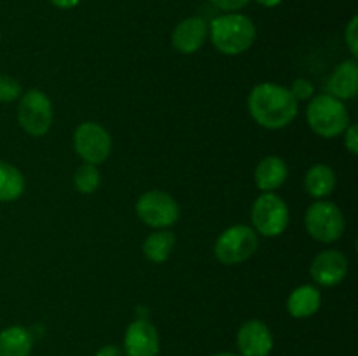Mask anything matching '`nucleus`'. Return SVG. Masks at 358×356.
<instances>
[{
    "mask_svg": "<svg viewBox=\"0 0 358 356\" xmlns=\"http://www.w3.org/2000/svg\"><path fill=\"white\" fill-rule=\"evenodd\" d=\"M313 281L320 286L339 285L348 274V258L339 250H324L313 258L310 267Z\"/></svg>",
    "mask_w": 358,
    "mask_h": 356,
    "instance_id": "9d476101",
    "label": "nucleus"
},
{
    "mask_svg": "<svg viewBox=\"0 0 358 356\" xmlns=\"http://www.w3.org/2000/svg\"><path fill=\"white\" fill-rule=\"evenodd\" d=\"M259 248V236L252 227L238 223L224 230L215 241L213 253L224 265H238L247 262Z\"/></svg>",
    "mask_w": 358,
    "mask_h": 356,
    "instance_id": "20e7f679",
    "label": "nucleus"
},
{
    "mask_svg": "<svg viewBox=\"0 0 358 356\" xmlns=\"http://www.w3.org/2000/svg\"><path fill=\"white\" fill-rule=\"evenodd\" d=\"M101 181V175L98 171V168L94 164L84 163L83 166H79L73 173V187L80 192V194H93L98 191Z\"/></svg>",
    "mask_w": 358,
    "mask_h": 356,
    "instance_id": "412c9836",
    "label": "nucleus"
},
{
    "mask_svg": "<svg viewBox=\"0 0 358 356\" xmlns=\"http://www.w3.org/2000/svg\"><path fill=\"white\" fill-rule=\"evenodd\" d=\"M213 7L224 10V13H236L250 3V0H210Z\"/></svg>",
    "mask_w": 358,
    "mask_h": 356,
    "instance_id": "393cba45",
    "label": "nucleus"
},
{
    "mask_svg": "<svg viewBox=\"0 0 358 356\" xmlns=\"http://www.w3.org/2000/svg\"><path fill=\"white\" fill-rule=\"evenodd\" d=\"M175 248V236L171 230L157 229L152 234L145 237L143 241L142 251L145 255L147 260L154 262V264H163L170 258Z\"/></svg>",
    "mask_w": 358,
    "mask_h": 356,
    "instance_id": "6ab92c4d",
    "label": "nucleus"
},
{
    "mask_svg": "<svg viewBox=\"0 0 358 356\" xmlns=\"http://www.w3.org/2000/svg\"><path fill=\"white\" fill-rule=\"evenodd\" d=\"M135 209L138 218L152 229H166L180 218L178 202L163 191L143 192L136 201Z\"/></svg>",
    "mask_w": 358,
    "mask_h": 356,
    "instance_id": "6e6552de",
    "label": "nucleus"
},
{
    "mask_svg": "<svg viewBox=\"0 0 358 356\" xmlns=\"http://www.w3.org/2000/svg\"><path fill=\"white\" fill-rule=\"evenodd\" d=\"M247 105L252 119L261 128L271 131L287 128L299 112V103L290 94L289 87L275 82L257 84L248 94Z\"/></svg>",
    "mask_w": 358,
    "mask_h": 356,
    "instance_id": "f257e3e1",
    "label": "nucleus"
},
{
    "mask_svg": "<svg viewBox=\"0 0 358 356\" xmlns=\"http://www.w3.org/2000/svg\"><path fill=\"white\" fill-rule=\"evenodd\" d=\"M73 149L87 164H101L112 152V138L107 129L93 121L79 124L73 131Z\"/></svg>",
    "mask_w": 358,
    "mask_h": 356,
    "instance_id": "1a4fd4ad",
    "label": "nucleus"
},
{
    "mask_svg": "<svg viewBox=\"0 0 358 356\" xmlns=\"http://www.w3.org/2000/svg\"><path fill=\"white\" fill-rule=\"evenodd\" d=\"M213 356H240V355H234V353H219V355H213Z\"/></svg>",
    "mask_w": 358,
    "mask_h": 356,
    "instance_id": "c756f323",
    "label": "nucleus"
},
{
    "mask_svg": "<svg viewBox=\"0 0 358 356\" xmlns=\"http://www.w3.org/2000/svg\"><path fill=\"white\" fill-rule=\"evenodd\" d=\"M159 334L147 320H135L128 325L124 334V356H157Z\"/></svg>",
    "mask_w": 358,
    "mask_h": 356,
    "instance_id": "9b49d317",
    "label": "nucleus"
},
{
    "mask_svg": "<svg viewBox=\"0 0 358 356\" xmlns=\"http://www.w3.org/2000/svg\"><path fill=\"white\" fill-rule=\"evenodd\" d=\"M94 356H124V351H122L119 346L108 344V346H103V348L98 349L96 355Z\"/></svg>",
    "mask_w": 358,
    "mask_h": 356,
    "instance_id": "bb28decb",
    "label": "nucleus"
},
{
    "mask_svg": "<svg viewBox=\"0 0 358 356\" xmlns=\"http://www.w3.org/2000/svg\"><path fill=\"white\" fill-rule=\"evenodd\" d=\"M34 337L24 327H7L0 332V356H30Z\"/></svg>",
    "mask_w": 358,
    "mask_h": 356,
    "instance_id": "f3484780",
    "label": "nucleus"
},
{
    "mask_svg": "<svg viewBox=\"0 0 358 356\" xmlns=\"http://www.w3.org/2000/svg\"><path fill=\"white\" fill-rule=\"evenodd\" d=\"M329 94L341 101L353 100L358 93V63L355 58L339 63L327 82Z\"/></svg>",
    "mask_w": 358,
    "mask_h": 356,
    "instance_id": "4468645a",
    "label": "nucleus"
},
{
    "mask_svg": "<svg viewBox=\"0 0 358 356\" xmlns=\"http://www.w3.org/2000/svg\"><path fill=\"white\" fill-rule=\"evenodd\" d=\"M289 177L287 163L278 156H268L255 168V185L261 192H275L285 184Z\"/></svg>",
    "mask_w": 358,
    "mask_h": 356,
    "instance_id": "2eb2a0df",
    "label": "nucleus"
},
{
    "mask_svg": "<svg viewBox=\"0 0 358 356\" xmlns=\"http://www.w3.org/2000/svg\"><path fill=\"white\" fill-rule=\"evenodd\" d=\"M257 2L264 7H276L282 3V0H257Z\"/></svg>",
    "mask_w": 358,
    "mask_h": 356,
    "instance_id": "c85d7f7f",
    "label": "nucleus"
},
{
    "mask_svg": "<svg viewBox=\"0 0 358 356\" xmlns=\"http://www.w3.org/2000/svg\"><path fill=\"white\" fill-rule=\"evenodd\" d=\"M24 192L23 173L13 164L0 161V202H13Z\"/></svg>",
    "mask_w": 358,
    "mask_h": 356,
    "instance_id": "aec40b11",
    "label": "nucleus"
},
{
    "mask_svg": "<svg viewBox=\"0 0 358 356\" xmlns=\"http://www.w3.org/2000/svg\"><path fill=\"white\" fill-rule=\"evenodd\" d=\"M306 121L311 131L322 138H338L352 124L345 101L331 94H318L311 98L306 108Z\"/></svg>",
    "mask_w": 358,
    "mask_h": 356,
    "instance_id": "7ed1b4c3",
    "label": "nucleus"
},
{
    "mask_svg": "<svg viewBox=\"0 0 358 356\" xmlns=\"http://www.w3.org/2000/svg\"><path fill=\"white\" fill-rule=\"evenodd\" d=\"M345 40H346V45H348L350 52H352V56L357 59L358 56V17L357 16H353L352 20H350L348 27H346Z\"/></svg>",
    "mask_w": 358,
    "mask_h": 356,
    "instance_id": "b1692460",
    "label": "nucleus"
},
{
    "mask_svg": "<svg viewBox=\"0 0 358 356\" xmlns=\"http://www.w3.org/2000/svg\"><path fill=\"white\" fill-rule=\"evenodd\" d=\"M254 230L264 237H276L285 232L290 222L289 206L275 192H262L252 205Z\"/></svg>",
    "mask_w": 358,
    "mask_h": 356,
    "instance_id": "39448f33",
    "label": "nucleus"
},
{
    "mask_svg": "<svg viewBox=\"0 0 358 356\" xmlns=\"http://www.w3.org/2000/svg\"><path fill=\"white\" fill-rule=\"evenodd\" d=\"M304 188L315 199H324L336 188V173L327 164H315L304 177Z\"/></svg>",
    "mask_w": 358,
    "mask_h": 356,
    "instance_id": "a211bd4d",
    "label": "nucleus"
},
{
    "mask_svg": "<svg viewBox=\"0 0 358 356\" xmlns=\"http://www.w3.org/2000/svg\"><path fill=\"white\" fill-rule=\"evenodd\" d=\"M240 356H269L273 351V334L261 320H248L240 327L236 335Z\"/></svg>",
    "mask_w": 358,
    "mask_h": 356,
    "instance_id": "f8f14e48",
    "label": "nucleus"
},
{
    "mask_svg": "<svg viewBox=\"0 0 358 356\" xmlns=\"http://www.w3.org/2000/svg\"><path fill=\"white\" fill-rule=\"evenodd\" d=\"M21 84L10 75H0V103H10L21 96Z\"/></svg>",
    "mask_w": 358,
    "mask_h": 356,
    "instance_id": "4be33fe9",
    "label": "nucleus"
},
{
    "mask_svg": "<svg viewBox=\"0 0 358 356\" xmlns=\"http://www.w3.org/2000/svg\"><path fill=\"white\" fill-rule=\"evenodd\" d=\"M206 37H208V23L201 16H191L173 28L171 45L180 54H194L203 47Z\"/></svg>",
    "mask_w": 358,
    "mask_h": 356,
    "instance_id": "ddd939ff",
    "label": "nucleus"
},
{
    "mask_svg": "<svg viewBox=\"0 0 358 356\" xmlns=\"http://www.w3.org/2000/svg\"><path fill=\"white\" fill-rule=\"evenodd\" d=\"M52 103L41 89H30L21 96L17 107V122L30 136H44L52 126Z\"/></svg>",
    "mask_w": 358,
    "mask_h": 356,
    "instance_id": "0eeeda50",
    "label": "nucleus"
},
{
    "mask_svg": "<svg viewBox=\"0 0 358 356\" xmlns=\"http://www.w3.org/2000/svg\"><path fill=\"white\" fill-rule=\"evenodd\" d=\"M343 135H345V147L350 150V154L357 156L358 154V126L350 124Z\"/></svg>",
    "mask_w": 358,
    "mask_h": 356,
    "instance_id": "a878e982",
    "label": "nucleus"
},
{
    "mask_svg": "<svg viewBox=\"0 0 358 356\" xmlns=\"http://www.w3.org/2000/svg\"><path fill=\"white\" fill-rule=\"evenodd\" d=\"M49 2L52 3L55 7H58V9H73V7L79 6L80 0H49Z\"/></svg>",
    "mask_w": 358,
    "mask_h": 356,
    "instance_id": "cd10ccee",
    "label": "nucleus"
},
{
    "mask_svg": "<svg viewBox=\"0 0 358 356\" xmlns=\"http://www.w3.org/2000/svg\"><path fill=\"white\" fill-rule=\"evenodd\" d=\"M304 225L308 234L318 243H334L345 234V215L341 209L329 201H317L306 209Z\"/></svg>",
    "mask_w": 358,
    "mask_h": 356,
    "instance_id": "423d86ee",
    "label": "nucleus"
},
{
    "mask_svg": "<svg viewBox=\"0 0 358 356\" xmlns=\"http://www.w3.org/2000/svg\"><path fill=\"white\" fill-rule=\"evenodd\" d=\"M208 34L217 51L226 56H238L252 47L257 31L250 17L238 13H226L210 23Z\"/></svg>",
    "mask_w": 358,
    "mask_h": 356,
    "instance_id": "f03ea898",
    "label": "nucleus"
},
{
    "mask_svg": "<svg viewBox=\"0 0 358 356\" xmlns=\"http://www.w3.org/2000/svg\"><path fill=\"white\" fill-rule=\"evenodd\" d=\"M322 306V295L317 290V286L303 285L297 286L287 300V311L296 320H304L310 318L320 309Z\"/></svg>",
    "mask_w": 358,
    "mask_h": 356,
    "instance_id": "dca6fc26",
    "label": "nucleus"
},
{
    "mask_svg": "<svg viewBox=\"0 0 358 356\" xmlns=\"http://www.w3.org/2000/svg\"><path fill=\"white\" fill-rule=\"evenodd\" d=\"M290 94H292L294 98H296V101L299 103V101H306V100H311L315 94V86L311 84V80L308 79H296L292 82V86H290Z\"/></svg>",
    "mask_w": 358,
    "mask_h": 356,
    "instance_id": "5701e85b",
    "label": "nucleus"
}]
</instances>
